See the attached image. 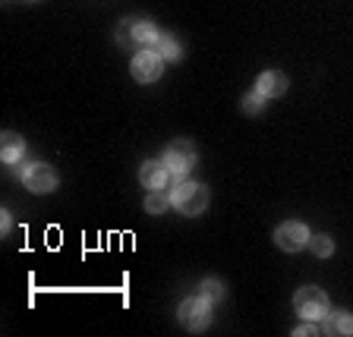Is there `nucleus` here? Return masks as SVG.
<instances>
[{"mask_svg": "<svg viewBox=\"0 0 353 337\" xmlns=\"http://www.w3.org/2000/svg\"><path fill=\"white\" fill-rule=\"evenodd\" d=\"M208 198H212L208 186L192 183V180H180V183L170 190V205H174L180 214H186V218H196V214L205 212Z\"/></svg>", "mask_w": 353, "mask_h": 337, "instance_id": "1", "label": "nucleus"}, {"mask_svg": "<svg viewBox=\"0 0 353 337\" xmlns=\"http://www.w3.org/2000/svg\"><path fill=\"white\" fill-rule=\"evenodd\" d=\"M161 161L168 164L170 176H174L176 183H180L183 176H190V170L196 167V161H199L196 145H192L190 139H176V142H170V145L164 148V158H161Z\"/></svg>", "mask_w": 353, "mask_h": 337, "instance_id": "2", "label": "nucleus"}, {"mask_svg": "<svg viewBox=\"0 0 353 337\" xmlns=\"http://www.w3.org/2000/svg\"><path fill=\"white\" fill-rule=\"evenodd\" d=\"M294 309L303 322L325 318V312H328V294H325L322 287H300L294 294Z\"/></svg>", "mask_w": 353, "mask_h": 337, "instance_id": "3", "label": "nucleus"}, {"mask_svg": "<svg viewBox=\"0 0 353 337\" xmlns=\"http://www.w3.org/2000/svg\"><path fill=\"white\" fill-rule=\"evenodd\" d=\"M22 183H26V190L35 192V196H48V192H54L60 186V176L57 170L51 167V164H44V161H32L22 167Z\"/></svg>", "mask_w": 353, "mask_h": 337, "instance_id": "4", "label": "nucleus"}, {"mask_svg": "<svg viewBox=\"0 0 353 337\" xmlns=\"http://www.w3.org/2000/svg\"><path fill=\"white\" fill-rule=\"evenodd\" d=\"M212 306L205 296H190V300L180 303V322H183L186 331L199 334V331H205L212 325Z\"/></svg>", "mask_w": 353, "mask_h": 337, "instance_id": "5", "label": "nucleus"}, {"mask_svg": "<svg viewBox=\"0 0 353 337\" xmlns=\"http://www.w3.org/2000/svg\"><path fill=\"white\" fill-rule=\"evenodd\" d=\"M130 70H132V79L136 82H142V85H148V82H158L161 79V73H164V60H161V54L154 51H139L136 57H132V63H130Z\"/></svg>", "mask_w": 353, "mask_h": 337, "instance_id": "6", "label": "nucleus"}, {"mask_svg": "<svg viewBox=\"0 0 353 337\" xmlns=\"http://www.w3.org/2000/svg\"><path fill=\"white\" fill-rule=\"evenodd\" d=\"M309 227L303 224V221H284L278 230H274V243H278V249L281 252H300L306 249V243H309Z\"/></svg>", "mask_w": 353, "mask_h": 337, "instance_id": "7", "label": "nucleus"}, {"mask_svg": "<svg viewBox=\"0 0 353 337\" xmlns=\"http://www.w3.org/2000/svg\"><path fill=\"white\" fill-rule=\"evenodd\" d=\"M170 180H174V176H170V170H168V164L164 161H142L139 183L145 186V190H164Z\"/></svg>", "mask_w": 353, "mask_h": 337, "instance_id": "8", "label": "nucleus"}, {"mask_svg": "<svg viewBox=\"0 0 353 337\" xmlns=\"http://www.w3.org/2000/svg\"><path fill=\"white\" fill-rule=\"evenodd\" d=\"M0 158H3V164H22L26 142H22L19 132H3L0 136Z\"/></svg>", "mask_w": 353, "mask_h": 337, "instance_id": "9", "label": "nucleus"}, {"mask_svg": "<svg viewBox=\"0 0 353 337\" xmlns=\"http://www.w3.org/2000/svg\"><path fill=\"white\" fill-rule=\"evenodd\" d=\"M256 88L262 92L265 98H281L287 92V76L281 73V70H265V73L259 76Z\"/></svg>", "mask_w": 353, "mask_h": 337, "instance_id": "10", "label": "nucleus"}, {"mask_svg": "<svg viewBox=\"0 0 353 337\" xmlns=\"http://www.w3.org/2000/svg\"><path fill=\"white\" fill-rule=\"evenodd\" d=\"M158 38H161V32H158L154 22H148V19L132 22V44H136V48H154Z\"/></svg>", "mask_w": 353, "mask_h": 337, "instance_id": "11", "label": "nucleus"}, {"mask_svg": "<svg viewBox=\"0 0 353 337\" xmlns=\"http://www.w3.org/2000/svg\"><path fill=\"white\" fill-rule=\"evenodd\" d=\"M325 334H341L350 337L353 334V316L350 312H325Z\"/></svg>", "mask_w": 353, "mask_h": 337, "instance_id": "12", "label": "nucleus"}, {"mask_svg": "<svg viewBox=\"0 0 353 337\" xmlns=\"http://www.w3.org/2000/svg\"><path fill=\"white\" fill-rule=\"evenodd\" d=\"M154 51L161 54V60H168V63H176V60L183 57V48L176 44L174 35H168V32H161V38L154 41Z\"/></svg>", "mask_w": 353, "mask_h": 337, "instance_id": "13", "label": "nucleus"}, {"mask_svg": "<svg viewBox=\"0 0 353 337\" xmlns=\"http://www.w3.org/2000/svg\"><path fill=\"white\" fill-rule=\"evenodd\" d=\"M168 208H174V205H170V192L148 190V196H145V212L148 214H164Z\"/></svg>", "mask_w": 353, "mask_h": 337, "instance_id": "14", "label": "nucleus"}, {"mask_svg": "<svg viewBox=\"0 0 353 337\" xmlns=\"http://www.w3.org/2000/svg\"><path fill=\"white\" fill-rule=\"evenodd\" d=\"M240 108H243V114H250V117H252V114H262V110H265V95L259 92V88H252V92H246V95H243Z\"/></svg>", "mask_w": 353, "mask_h": 337, "instance_id": "15", "label": "nucleus"}, {"mask_svg": "<svg viewBox=\"0 0 353 337\" xmlns=\"http://www.w3.org/2000/svg\"><path fill=\"white\" fill-rule=\"evenodd\" d=\"M309 249L316 252L319 258H328L331 252H334V240L325 234H316V236H309Z\"/></svg>", "mask_w": 353, "mask_h": 337, "instance_id": "16", "label": "nucleus"}, {"mask_svg": "<svg viewBox=\"0 0 353 337\" xmlns=\"http://www.w3.org/2000/svg\"><path fill=\"white\" fill-rule=\"evenodd\" d=\"M202 296H205L208 303H221L224 300V284L214 278H205V284H202Z\"/></svg>", "mask_w": 353, "mask_h": 337, "instance_id": "17", "label": "nucleus"}, {"mask_svg": "<svg viewBox=\"0 0 353 337\" xmlns=\"http://www.w3.org/2000/svg\"><path fill=\"white\" fill-rule=\"evenodd\" d=\"M117 41H120V44H132V22H130V19L120 22V29H117Z\"/></svg>", "mask_w": 353, "mask_h": 337, "instance_id": "18", "label": "nucleus"}, {"mask_svg": "<svg viewBox=\"0 0 353 337\" xmlns=\"http://www.w3.org/2000/svg\"><path fill=\"white\" fill-rule=\"evenodd\" d=\"M319 331H322V328H316V325H303V328H294V337H300V334H319Z\"/></svg>", "mask_w": 353, "mask_h": 337, "instance_id": "19", "label": "nucleus"}, {"mask_svg": "<svg viewBox=\"0 0 353 337\" xmlns=\"http://www.w3.org/2000/svg\"><path fill=\"white\" fill-rule=\"evenodd\" d=\"M0 227H3V234H10V230H13V218H10V212L0 214Z\"/></svg>", "mask_w": 353, "mask_h": 337, "instance_id": "20", "label": "nucleus"}]
</instances>
